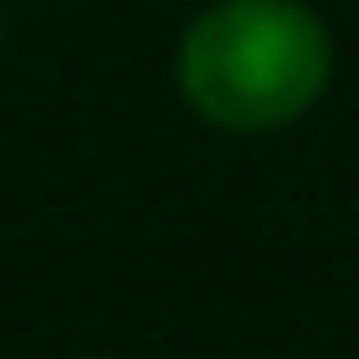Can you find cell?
<instances>
[{
	"label": "cell",
	"instance_id": "obj_1",
	"mask_svg": "<svg viewBox=\"0 0 359 359\" xmlns=\"http://www.w3.org/2000/svg\"><path fill=\"white\" fill-rule=\"evenodd\" d=\"M333 34L306 0H213L180 34L173 80L200 120L273 133L326 93Z\"/></svg>",
	"mask_w": 359,
	"mask_h": 359
},
{
	"label": "cell",
	"instance_id": "obj_2",
	"mask_svg": "<svg viewBox=\"0 0 359 359\" xmlns=\"http://www.w3.org/2000/svg\"><path fill=\"white\" fill-rule=\"evenodd\" d=\"M0 27H7V13H0Z\"/></svg>",
	"mask_w": 359,
	"mask_h": 359
}]
</instances>
